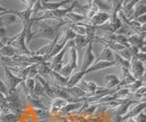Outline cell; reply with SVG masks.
<instances>
[{
  "instance_id": "obj_1",
  "label": "cell",
  "mask_w": 146,
  "mask_h": 122,
  "mask_svg": "<svg viewBox=\"0 0 146 122\" xmlns=\"http://www.w3.org/2000/svg\"><path fill=\"white\" fill-rule=\"evenodd\" d=\"M68 24L66 21L61 20L56 25H50L48 22L43 20L34 21L33 25L36 26V30H32V39L35 38H47L50 41H52L56 38H58L60 33H59V28L63 25Z\"/></svg>"
},
{
  "instance_id": "obj_2",
  "label": "cell",
  "mask_w": 146,
  "mask_h": 122,
  "mask_svg": "<svg viewBox=\"0 0 146 122\" xmlns=\"http://www.w3.org/2000/svg\"><path fill=\"white\" fill-rule=\"evenodd\" d=\"M3 42L5 45H10V46H12L16 50L19 51L21 55H33V52L30 51L27 47L25 28H23V29L16 36H14V37L10 38H6Z\"/></svg>"
},
{
  "instance_id": "obj_3",
  "label": "cell",
  "mask_w": 146,
  "mask_h": 122,
  "mask_svg": "<svg viewBox=\"0 0 146 122\" xmlns=\"http://www.w3.org/2000/svg\"><path fill=\"white\" fill-rule=\"evenodd\" d=\"M8 109L17 115H21L22 113V102L19 95V90L17 88L8 91L7 96Z\"/></svg>"
},
{
  "instance_id": "obj_4",
  "label": "cell",
  "mask_w": 146,
  "mask_h": 122,
  "mask_svg": "<svg viewBox=\"0 0 146 122\" xmlns=\"http://www.w3.org/2000/svg\"><path fill=\"white\" fill-rule=\"evenodd\" d=\"M3 67H4V71H5V81L4 82L7 86V90L10 91V90H14V89L17 88L18 86L22 84L24 80L20 78H18V76H17L6 65H3Z\"/></svg>"
},
{
  "instance_id": "obj_5",
  "label": "cell",
  "mask_w": 146,
  "mask_h": 122,
  "mask_svg": "<svg viewBox=\"0 0 146 122\" xmlns=\"http://www.w3.org/2000/svg\"><path fill=\"white\" fill-rule=\"evenodd\" d=\"M130 73L131 76L136 80L139 79H143V76L145 73V67H144V63L141 62L139 60H137L135 57H133L132 59L130 61V67H129Z\"/></svg>"
},
{
  "instance_id": "obj_6",
  "label": "cell",
  "mask_w": 146,
  "mask_h": 122,
  "mask_svg": "<svg viewBox=\"0 0 146 122\" xmlns=\"http://www.w3.org/2000/svg\"><path fill=\"white\" fill-rule=\"evenodd\" d=\"M84 49L85 50L83 54V60H82V66L80 69L82 71L88 69L95 61V55L93 53V43H90Z\"/></svg>"
},
{
  "instance_id": "obj_7",
  "label": "cell",
  "mask_w": 146,
  "mask_h": 122,
  "mask_svg": "<svg viewBox=\"0 0 146 122\" xmlns=\"http://www.w3.org/2000/svg\"><path fill=\"white\" fill-rule=\"evenodd\" d=\"M110 18H111V13L100 11L97 14H95L91 18H90L89 21H90V25L98 28V26H102L106 22H108Z\"/></svg>"
},
{
  "instance_id": "obj_8",
  "label": "cell",
  "mask_w": 146,
  "mask_h": 122,
  "mask_svg": "<svg viewBox=\"0 0 146 122\" xmlns=\"http://www.w3.org/2000/svg\"><path fill=\"white\" fill-rule=\"evenodd\" d=\"M51 88H52L55 98H63V99H65V100H67L68 102H74V99L72 98L70 94L68 92V90L66 89L65 87H62V86L55 84V85L51 86Z\"/></svg>"
},
{
  "instance_id": "obj_9",
  "label": "cell",
  "mask_w": 146,
  "mask_h": 122,
  "mask_svg": "<svg viewBox=\"0 0 146 122\" xmlns=\"http://www.w3.org/2000/svg\"><path fill=\"white\" fill-rule=\"evenodd\" d=\"M12 13L13 10H9L8 12H4L0 14V28H2V26L7 28L9 25L17 23L19 19L17 18L16 15L12 14Z\"/></svg>"
},
{
  "instance_id": "obj_10",
  "label": "cell",
  "mask_w": 146,
  "mask_h": 122,
  "mask_svg": "<svg viewBox=\"0 0 146 122\" xmlns=\"http://www.w3.org/2000/svg\"><path fill=\"white\" fill-rule=\"evenodd\" d=\"M116 66L115 65V62L111 61V62H109V61H97V62H94L92 65H91L88 69H86V75H88L90 73H92V72H96V71H100V70H102V69H106L108 67H111Z\"/></svg>"
},
{
  "instance_id": "obj_11",
  "label": "cell",
  "mask_w": 146,
  "mask_h": 122,
  "mask_svg": "<svg viewBox=\"0 0 146 122\" xmlns=\"http://www.w3.org/2000/svg\"><path fill=\"white\" fill-rule=\"evenodd\" d=\"M139 103V101L134 100V99H131V98H124L123 102L121 104V106H119L117 107V110H116V116H125L128 111L130 110V107L132 105V104H137Z\"/></svg>"
},
{
  "instance_id": "obj_12",
  "label": "cell",
  "mask_w": 146,
  "mask_h": 122,
  "mask_svg": "<svg viewBox=\"0 0 146 122\" xmlns=\"http://www.w3.org/2000/svg\"><path fill=\"white\" fill-rule=\"evenodd\" d=\"M120 83H121V79L119 78V76L113 74H110L105 76L103 81V88L107 89H112L119 87Z\"/></svg>"
},
{
  "instance_id": "obj_13",
  "label": "cell",
  "mask_w": 146,
  "mask_h": 122,
  "mask_svg": "<svg viewBox=\"0 0 146 122\" xmlns=\"http://www.w3.org/2000/svg\"><path fill=\"white\" fill-rule=\"evenodd\" d=\"M145 107H146V102H145V100L137 103L136 106L134 107H132V109L128 111V113H127L125 116H122L121 117L122 122H124V120L127 119H129V117H135L137 115H139L141 112H143L144 110Z\"/></svg>"
},
{
  "instance_id": "obj_14",
  "label": "cell",
  "mask_w": 146,
  "mask_h": 122,
  "mask_svg": "<svg viewBox=\"0 0 146 122\" xmlns=\"http://www.w3.org/2000/svg\"><path fill=\"white\" fill-rule=\"evenodd\" d=\"M61 34V33H60ZM60 36V35H59ZM59 36L58 38H56L54 40H52V41H50L48 44H47V45H45L44 47H40L38 51H36V52H33V55H36V56H40V57H43L44 58H46L47 57L49 54H50V52H51V50H52V48H53V47H54V45L56 44V42L58 41V39L59 38Z\"/></svg>"
},
{
  "instance_id": "obj_15",
  "label": "cell",
  "mask_w": 146,
  "mask_h": 122,
  "mask_svg": "<svg viewBox=\"0 0 146 122\" xmlns=\"http://www.w3.org/2000/svg\"><path fill=\"white\" fill-rule=\"evenodd\" d=\"M85 76H86V72L82 70L78 71L74 74H71V76L68 78V83L65 88H72V87H75V86H78V84L83 79Z\"/></svg>"
},
{
  "instance_id": "obj_16",
  "label": "cell",
  "mask_w": 146,
  "mask_h": 122,
  "mask_svg": "<svg viewBox=\"0 0 146 122\" xmlns=\"http://www.w3.org/2000/svg\"><path fill=\"white\" fill-rule=\"evenodd\" d=\"M68 104V101L65 100L63 98H54L51 101V104H50V109L49 112L51 114H56V113H58L61 110V108L63 107H65Z\"/></svg>"
},
{
  "instance_id": "obj_17",
  "label": "cell",
  "mask_w": 146,
  "mask_h": 122,
  "mask_svg": "<svg viewBox=\"0 0 146 122\" xmlns=\"http://www.w3.org/2000/svg\"><path fill=\"white\" fill-rule=\"evenodd\" d=\"M36 80H38V82L42 85V87L44 88V92H45V95L48 98H54V94H53V90H52V88H51V85L49 84V82L48 80H46L42 76L40 75H36L35 78H34Z\"/></svg>"
},
{
  "instance_id": "obj_18",
  "label": "cell",
  "mask_w": 146,
  "mask_h": 122,
  "mask_svg": "<svg viewBox=\"0 0 146 122\" xmlns=\"http://www.w3.org/2000/svg\"><path fill=\"white\" fill-rule=\"evenodd\" d=\"M64 18L67 19V23H70V24H78V23H82V21L87 20L86 16H82L79 13H76L74 11H71L65 16Z\"/></svg>"
},
{
  "instance_id": "obj_19",
  "label": "cell",
  "mask_w": 146,
  "mask_h": 122,
  "mask_svg": "<svg viewBox=\"0 0 146 122\" xmlns=\"http://www.w3.org/2000/svg\"><path fill=\"white\" fill-rule=\"evenodd\" d=\"M97 61H109V62L114 61V52L111 50L110 48L104 47L103 50L100 52V54L96 58L94 62Z\"/></svg>"
},
{
  "instance_id": "obj_20",
  "label": "cell",
  "mask_w": 146,
  "mask_h": 122,
  "mask_svg": "<svg viewBox=\"0 0 146 122\" xmlns=\"http://www.w3.org/2000/svg\"><path fill=\"white\" fill-rule=\"evenodd\" d=\"M73 42H74V47L79 50V49L85 48L90 43H93L92 41L86 37V36H76L75 38L73 39Z\"/></svg>"
},
{
  "instance_id": "obj_21",
  "label": "cell",
  "mask_w": 146,
  "mask_h": 122,
  "mask_svg": "<svg viewBox=\"0 0 146 122\" xmlns=\"http://www.w3.org/2000/svg\"><path fill=\"white\" fill-rule=\"evenodd\" d=\"M132 12H133V13L131 14L129 20H133V19L136 18V17L146 14V6H145L144 0H141V1L139 2V4H137V5L135 6V7L133 8Z\"/></svg>"
},
{
  "instance_id": "obj_22",
  "label": "cell",
  "mask_w": 146,
  "mask_h": 122,
  "mask_svg": "<svg viewBox=\"0 0 146 122\" xmlns=\"http://www.w3.org/2000/svg\"><path fill=\"white\" fill-rule=\"evenodd\" d=\"M84 102H68V104L61 108V110L59 111V113L62 115L68 114L73 111H75L77 109H80V107H82Z\"/></svg>"
},
{
  "instance_id": "obj_23",
  "label": "cell",
  "mask_w": 146,
  "mask_h": 122,
  "mask_svg": "<svg viewBox=\"0 0 146 122\" xmlns=\"http://www.w3.org/2000/svg\"><path fill=\"white\" fill-rule=\"evenodd\" d=\"M21 115L13 112H6L0 114V122H19Z\"/></svg>"
},
{
  "instance_id": "obj_24",
  "label": "cell",
  "mask_w": 146,
  "mask_h": 122,
  "mask_svg": "<svg viewBox=\"0 0 146 122\" xmlns=\"http://www.w3.org/2000/svg\"><path fill=\"white\" fill-rule=\"evenodd\" d=\"M48 76L55 81V83H56L57 85L62 86V87H66L68 78H65V76H63L59 74L58 72H55L53 70H50Z\"/></svg>"
},
{
  "instance_id": "obj_25",
  "label": "cell",
  "mask_w": 146,
  "mask_h": 122,
  "mask_svg": "<svg viewBox=\"0 0 146 122\" xmlns=\"http://www.w3.org/2000/svg\"><path fill=\"white\" fill-rule=\"evenodd\" d=\"M50 70V63L49 61H43V62H40L36 65V71H38V74L40 76H47L49 74Z\"/></svg>"
},
{
  "instance_id": "obj_26",
  "label": "cell",
  "mask_w": 146,
  "mask_h": 122,
  "mask_svg": "<svg viewBox=\"0 0 146 122\" xmlns=\"http://www.w3.org/2000/svg\"><path fill=\"white\" fill-rule=\"evenodd\" d=\"M17 55V50L10 45H5L0 48V57H12Z\"/></svg>"
},
{
  "instance_id": "obj_27",
  "label": "cell",
  "mask_w": 146,
  "mask_h": 122,
  "mask_svg": "<svg viewBox=\"0 0 146 122\" xmlns=\"http://www.w3.org/2000/svg\"><path fill=\"white\" fill-rule=\"evenodd\" d=\"M114 62H115V65L120 67L121 70L129 69V67H130V61L122 58L121 57L119 56L116 52H114Z\"/></svg>"
},
{
  "instance_id": "obj_28",
  "label": "cell",
  "mask_w": 146,
  "mask_h": 122,
  "mask_svg": "<svg viewBox=\"0 0 146 122\" xmlns=\"http://www.w3.org/2000/svg\"><path fill=\"white\" fill-rule=\"evenodd\" d=\"M68 50V54H70V60H68V63H70V66L73 67V69H75L78 67V57H79L78 50L74 47H70Z\"/></svg>"
},
{
  "instance_id": "obj_29",
  "label": "cell",
  "mask_w": 146,
  "mask_h": 122,
  "mask_svg": "<svg viewBox=\"0 0 146 122\" xmlns=\"http://www.w3.org/2000/svg\"><path fill=\"white\" fill-rule=\"evenodd\" d=\"M35 114L39 120H48L51 117V113L47 109H41V108H33Z\"/></svg>"
},
{
  "instance_id": "obj_30",
  "label": "cell",
  "mask_w": 146,
  "mask_h": 122,
  "mask_svg": "<svg viewBox=\"0 0 146 122\" xmlns=\"http://www.w3.org/2000/svg\"><path fill=\"white\" fill-rule=\"evenodd\" d=\"M98 12H100V7L97 4L95 3V1H93V3L91 4L90 6H89L88 9H87L86 12V19L89 20L90 18H91L95 14H97Z\"/></svg>"
},
{
  "instance_id": "obj_31",
  "label": "cell",
  "mask_w": 146,
  "mask_h": 122,
  "mask_svg": "<svg viewBox=\"0 0 146 122\" xmlns=\"http://www.w3.org/2000/svg\"><path fill=\"white\" fill-rule=\"evenodd\" d=\"M131 93L129 91V89L126 87H122V88H119L117 91L113 94V96L115 99H123V98H126Z\"/></svg>"
},
{
  "instance_id": "obj_32",
  "label": "cell",
  "mask_w": 146,
  "mask_h": 122,
  "mask_svg": "<svg viewBox=\"0 0 146 122\" xmlns=\"http://www.w3.org/2000/svg\"><path fill=\"white\" fill-rule=\"evenodd\" d=\"M144 86V83H143V79H139V80H135L133 83H131V85L127 86V88L129 89L130 93H134L137 89H139L141 87H143Z\"/></svg>"
},
{
  "instance_id": "obj_33",
  "label": "cell",
  "mask_w": 146,
  "mask_h": 122,
  "mask_svg": "<svg viewBox=\"0 0 146 122\" xmlns=\"http://www.w3.org/2000/svg\"><path fill=\"white\" fill-rule=\"evenodd\" d=\"M34 94L36 95V97L39 98V97H47L45 95L44 92V88L38 80H36V83H35V87H34Z\"/></svg>"
},
{
  "instance_id": "obj_34",
  "label": "cell",
  "mask_w": 146,
  "mask_h": 122,
  "mask_svg": "<svg viewBox=\"0 0 146 122\" xmlns=\"http://www.w3.org/2000/svg\"><path fill=\"white\" fill-rule=\"evenodd\" d=\"M134 57L136 58L137 60H139V61L143 62V63H145V60H146V53L138 51V53L136 54Z\"/></svg>"
},
{
  "instance_id": "obj_35",
  "label": "cell",
  "mask_w": 146,
  "mask_h": 122,
  "mask_svg": "<svg viewBox=\"0 0 146 122\" xmlns=\"http://www.w3.org/2000/svg\"><path fill=\"white\" fill-rule=\"evenodd\" d=\"M0 93L4 94L6 97L7 96V94H8V90H7V86H6V84H5L4 81L1 80V79H0Z\"/></svg>"
},
{
  "instance_id": "obj_36",
  "label": "cell",
  "mask_w": 146,
  "mask_h": 122,
  "mask_svg": "<svg viewBox=\"0 0 146 122\" xmlns=\"http://www.w3.org/2000/svg\"><path fill=\"white\" fill-rule=\"evenodd\" d=\"M133 20L135 22H137V23H139L140 25H144V24H146V14L136 17V18L133 19Z\"/></svg>"
},
{
  "instance_id": "obj_37",
  "label": "cell",
  "mask_w": 146,
  "mask_h": 122,
  "mask_svg": "<svg viewBox=\"0 0 146 122\" xmlns=\"http://www.w3.org/2000/svg\"><path fill=\"white\" fill-rule=\"evenodd\" d=\"M7 28H5V26L0 28V39H1L2 41H4V40L7 38Z\"/></svg>"
},
{
  "instance_id": "obj_38",
  "label": "cell",
  "mask_w": 146,
  "mask_h": 122,
  "mask_svg": "<svg viewBox=\"0 0 146 122\" xmlns=\"http://www.w3.org/2000/svg\"><path fill=\"white\" fill-rule=\"evenodd\" d=\"M134 119H136V122H146V116L143 112H141L139 115H137Z\"/></svg>"
},
{
  "instance_id": "obj_39",
  "label": "cell",
  "mask_w": 146,
  "mask_h": 122,
  "mask_svg": "<svg viewBox=\"0 0 146 122\" xmlns=\"http://www.w3.org/2000/svg\"><path fill=\"white\" fill-rule=\"evenodd\" d=\"M8 11H9V9H7V8L0 6V14H1V13H4V12H8Z\"/></svg>"
},
{
  "instance_id": "obj_40",
  "label": "cell",
  "mask_w": 146,
  "mask_h": 122,
  "mask_svg": "<svg viewBox=\"0 0 146 122\" xmlns=\"http://www.w3.org/2000/svg\"><path fill=\"white\" fill-rule=\"evenodd\" d=\"M5 46V44H4V42L2 41V40L1 39H0V48H1V47H3Z\"/></svg>"
},
{
  "instance_id": "obj_41",
  "label": "cell",
  "mask_w": 146,
  "mask_h": 122,
  "mask_svg": "<svg viewBox=\"0 0 146 122\" xmlns=\"http://www.w3.org/2000/svg\"><path fill=\"white\" fill-rule=\"evenodd\" d=\"M61 122H68V121L66 119H61Z\"/></svg>"
},
{
  "instance_id": "obj_42",
  "label": "cell",
  "mask_w": 146,
  "mask_h": 122,
  "mask_svg": "<svg viewBox=\"0 0 146 122\" xmlns=\"http://www.w3.org/2000/svg\"><path fill=\"white\" fill-rule=\"evenodd\" d=\"M2 113V109H1V107H0V114Z\"/></svg>"
}]
</instances>
